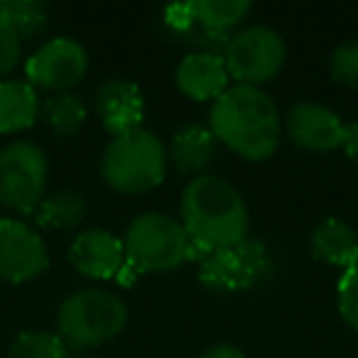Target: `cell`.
<instances>
[{"mask_svg": "<svg viewBox=\"0 0 358 358\" xmlns=\"http://www.w3.org/2000/svg\"><path fill=\"white\" fill-rule=\"evenodd\" d=\"M89 74V52L74 37L42 42L25 62V81L52 94H69Z\"/></svg>", "mask_w": 358, "mask_h": 358, "instance_id": "obj_9", "label": "cell"}, {"mask_svg": "<svg viewBox=\"0 0 358 358\" xmlns=\"http://www.w3.org/2000/svg\"><path fill=\"white\" fill-rule=\"evenodd\" d=\"M86 115H89V110H86L84 99L71 94V91L50 96L40 108V118L57 138H74L84 128Z\"/></svg>", "mask_w": 358, "mask_h": 358, "instance_id": "obj_20", "label": "cell"}, {"mask_svg": "<svg viewBox=\"0 0 358 358\" xmlns=\"http://www.w3.org/2000/svg\"><path fill=\"white\" fill-rule=\"evenodd\" d=\"M343 120L329 106L317 101H299L285 113L282 128L297 148L307 152H334L341 148Z\"/></svg>", "mask_w": 358, "mask_h": 358, "instance_id": "obj_11", "label": "cell"}, {"mask_svg": "<svg viewBox=\"0 0 358 358\" xmlns=\"http://www.w3.org/2000/svg\"><path fill=\"white\" fill-rule=\"evenodd\" d=\"M194 20L206 35L229 40L231 32L253 10L250 0H194Z\"/></svg>", "mask_w": 358, "mask_h": 358, "instance_id": "obj_18", "label": "cell"}, {"mask_svg": "<svg viewBox=\"0 0 358 358\" xmlns=\"http://www.w3.org/2000/svg\"><path fill=\"white\" fill-rule=\"evenodd\" d=\"M341 150L353 164H358V120L343 125V138H341Z\"/></svg>", "mask_w": 358, "mask_h": 358, "instance_id": "obj_27", "label": "cell"}, {"mask_svg": "<svg viewBox=\"0 0 358 358\" xmlns=\"http://www.w3.org/2000/svg\"><path fill=\"white\" fill-rule=\"evenodd\" d=\"M169 169L162 138L148 128L110 138L101 155V177L113 192L125 196L157 189Z\"/></svg>", "mask_w": 358, "mask_h": 358, "instance_id": "obj_3", "label": "cell"}, {"mask_svg": "<svg viewBox=\"0 0 358 358\" xmlns=\"http://www.w3.org/2000/svg\"><path fill=\"white\" fill-rule=\"evenodd\" d=\"M179 224L185 226L189 243L211 253L248 238L250 214L243 194L229 179L206 172L185 185Z\"/></svg>", "mask_w": 358, "mask_h": 358, "instance_id": "obj_2", "label": "cell"}, {"mask_svg": "<svg viewBox=\"0 0 358 358\" xmlns=\"http://www.w3.org/2000/svg\"><path fill=\"white\" fill-rule=\"evenodd\" d=\"M22 57V40L17 37L15 27L0 13V81L17 69Z\"/></svg>", "mask_w": 358, "mask_h": 358, "instance_id": "obj_25", "label": "cell"}, {"mask_svg": "<svg viewBox=\"0 0 358 358\" xmlns=\"http://www.w3.org/2000/svg\"><path fill=\"white\" fill-rule=\"evenodd\" d=\"M164 25H167L174 35H182V37L189 35V32L196 27L194 8H192V3H177V6H169L167 10H164Z\"/></svg>", "mask_w": 358, "mask_h": 358, "instance_id": "obj_26", "label": "cell"}, {"mask_svg": "<svg viewBox=\"0 0 358 358\" xmlns=\"http://www.w3.org/2000/svg\"><path fill=\"white\" fill-rule=\"evenodd\" d=\"M199 358H248V356H245L243 348L236 346V343H214V346L206 348Z\"/></svg>", "mask_w": 358, "mask_h": 358, "instance_id": "obj_28", "label": "cell"}, {"mask_svg": "<svg viewBox=\"0 0 358 358\" xmlns=\"http://www.w3.org/2000/svg\"><path fill=\"white\" fill-rule=\"evenodd\" d=\"M309 248L319 263L329 268L351 270L358 265V234L351 224L341 219H327L312 231Z\"/></svg>", "mask_w": 358, "mask_h": 358, "instance_id": "obj_16", "label": "cell"}, {"mask_svg": "<svg viewBox=\"0 0 358 358\" xmlns=\"http://www.w3.org/2000/svg\"><path fill=\"white\" fill-rule=\"evenodd\" d=\"M329 74L336 84L358 91V40L341 42L329 57Z\"/></svg>", "mask_w": 358, "mask_h": 358, "instance_id": "obj_23", "label": "cell"}, {"mask_svg": "<svg viewBox=\"0 0 358 358\" xmlns=\"http://www.w3.org/2000/svg\"><path fill=\"white\" fill-rule=\"evenodd\" d=\"M275 260L270 248L260 238H245L236 245L211 250L196 263V280L204 289L216 294L245 292L258 287L273 275Z\"/></svg>", "mask_w": 358, "mask_h": 358, "instance_id": "obj_6", "label": "cell"}, {"mask_svg": "<svg viewBox=\"0 0 358 358\" xmlns=\"http://www.w3.org/2000/svg\"><path fill=\"white\" fill-rule=\"evenodd\" d=\"M128 327V304L101 287L71 292L57 312V334L69 351H89L113 341Z\"/></svg>", "mask_w": 358, "mask_h": 358, "instance_id": "obj_4", "label": "cell"}, {"mask_svg": "<svg viewBox=\"0 0 358 358\" xmlns=\"http://www.w3.org/2000/svg\"><path fill=\"white\" fill-rule=\"evenodd\" d=\"M69 263L91 280H113L125 265L123 238L106 229H86L69 245Z\"/></svg>", "mask_w": 358, "mask_h": 358, "instance_id": "obj_12", "label": "cell"}, {"mask_svg": "<svg viewBox=\"0 0 358 358\" xmlns=\"http://www.w3.org/2000/svg\"><path fill=\"white\" fill-rule=\"evenodd\" d=\"M45 150L32 140H10L0 148V206L13 214L32 216L47 192Z\"/></svg>", "mask_w": 358, "mask_h": 358, "instance_id": "obj_7", "label": "cell"}, {"mask_svg": "<svg viewBox=\"0 0 358 358\" xmlns=\"http://www.w3.org/2000/svg\"><path fill=\"white\" fill-rule=\"evenodd\" d=\"M336 304L338 314L346 322L348 329L358 334V265L341 275L336 287Z\"/></svg>", "mask_w": 358, "mask_h": 358, "instance_id": "obj_24", "label": "cell"}, {"mask_svg": "<svg viewBox=\"0 0 358 358\" xmlns=\"http://www.w3.org/2000/svg\"><path fill=\"white\" fill-rule=\"evenodd\" d=\"M50 270V248L45 238L25 221L0 216V280L25 285Z\"/></svg>", "mask_w": 358, "mask_h": 358, "instance_id": "obj_10", "label": "cell"}, {"mask_svg": "<svg viewBox=\"0 0 358 358\" xmlns=\"http://www.w3.org/2000/svg\"><path fill=\"white\" fill-rule=\"evenodd\" d=\"M123 248L125 263L138 275L169 273L187 263L189 236L174 216L162 211H145L128 224Z\"/></svg>", "mask_w": 358, "mask_h": 358, "instance_id": "obj_5", "label": "cell"}, {"mask_svg": "<svg viewBox=\"0 0 358 358\" xmlns=\"http://www.w3.org/2000/svg\"><path fill=\"white\" fill-rule=\"evenodd\" d=\"M0 13L15 27L22 42L40 37L47 27V20H50L47 8L37 0H0Z\"/></svg>", "mask_w": 358, "mask_h": 358, "instance_id": "obj_22", "label": "cell"}, {"mask_svg": "<svg viewBox=\"0 0 358 358\" xmlns=\"http://www.w3.org/2000/svg\"><path fill=\"white\" fill-rule=\"evenodd\" d=\"M209 128L219 145L245 162H265L282 143V115L260 86H229L211 103Z\"/></svg>", "mask_w": 358, "mask_h": 358, "instance_id": "obj_1", "label": "cell"}, {"mask_svg": "<svg viewBox=\"0 0 358 358\" xmlns=\"http://www.w3.org/2000/svg\"><path fill=\"white\" fill-rule=\"evenodd\" d=\"M8 358H69V348L57 331L27 329L10 341Z\"/></svg>", "mask_w": 358, "mask_h": 358, "instance_id": "obj_21", "label": "cell"}, {"mask_svg": "<svg viewBox=\"0 0 358 358\" xmlns=\"http://www.w3.org/2000/svg\"><path fill=\"white\" fill-rule=\"evenodd\" d=\"M96 115L110 138L135 133L143 128V91L125 79H108L96 89Z\"/></svg>", "mask_w": 358, "mask_h": 358, "instance_id": "obj_13", "label": "cell"}, {"mask_svg": "<svg viewBox=\"0 0 358 358\" xmlns=\"http://www.w3.org/2000/svg\"><path fill=\"white\" fill-rule=\"evenodd\" d=\"M174 84H177L179 94H185L187 99L196 101V103H204V101L214 103L231 86V76L221 55H216V52H189L177 64Z\"/></svg>", "mask_w": 358, "mask_h": 358, "instance_id": "obj_14", "label": "cell"}, {"mask_svg": "<svg viewBox=\"0 0 358 358\" xmlns=\"http://www.w3.org/2000/svg\"><path fill=\"white\" fill-rule=\"evenodd\" d=\"M231 81L260 86L273 81L287 62V42L270 25H248L234 32L221 52Z\"/></svg>", "mask_w": 358, "mask_h": 358, "instance_id": "obj_8", "label": "cell"}, {"mask_svg": "<svg viewBox=\"0 0 358 358\" xmlns=\"http://www.w3.org/2000/svg\"><path fill=\"white\" fill-rule=\"evenodd\" d=\"M40 94L25 79L0 81V135H17L30 130L40 118Z\"/></svg>", "mask_w": 358, "mask_h": 358, "instance_id": "obj_17", "label": "cell"}, {"mask_svg": "<svg viewBox=\"0 0 358 358\" xmlns=\"http://www.w3.org/2000/svg\"><path fill=\"white\" fill-rule=\"evenodd\" d=\"M86 216V199L76 189H62L45 196L37 211L32 214L40 229L52 231H71L84 221Z\"/></svg>", "mask_w": 358, "mask_h": 358, "instance_id": "obj_19", "label": "cell"}, {"mask_svg": "<svg viewBox=\"0 0 358 358\" xmlns=\"http://www.w3.org/2000/svg\"><path fill=\"white\" fill-rule=\"evenodd\" d=\"M219 155V140L209 125L187 123L169 138L167 159L182 177H199L214 164Z\"/></svg>", "mask_w": 358, "mask_h": 358, "instance_id": "obj_15", "label": "cell"}]
</instances>
